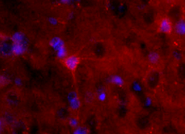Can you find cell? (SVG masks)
<instances>
[{"label":"cell","instance_id":"13","mask_svg":"<svg viewBox=\"0 0 185 134\" xmlns=\"http://www.w3.org/2000/svg\"><path fill=\"white\" fill-rule=\"evenodd\" d=\"M48 21L51 25H56L58 23V20L56 18L53 17H49V19H48Z\"/></svg>","mask_w":185,"mask_h":134},{"label":"cell","instance_id":"15","mask_svg":"<svg viewBox=\"0 0 185 134\" xmlns=\"http://www.w3.org/2000/svg\"><path fill=\"white\" fill-rule=\"evenodd\" d=\"M14 82L16 85H20L22 84V81L20 78H17L15 79Z\"/></svg>","mask_w":185,"mask_h":134},{"label":"cell","instance_id":"5","mask_svg":"<svg viewBox=\"0 0 185 134\" xmlns=\"http://www.w3.org/2000/svg\"><path fill=\"white\" fill-rule=\"evenodd\" d=\"M49 45L56 51L65 47L64 41L62 39V38L58 36L51 38L49 41Z\"/></svg>","mask_w":185,"mask_h":134},{"label":"cell","instance_id":"11","mask_svg":"<svg viewBox=\"0 0 185 134\" xmlns=\"http://www.w3.org/2000/svg\"><path fill=\"white\" fill-rule=\"evenodd\" d=\"M68 123H69V125L71 126L72 127L75 128L77 127H78V121L75 118H70L69 119Z\"/></svg>","mask_w":185,"mask_h":134},{"label":"cell","instance_id":"3","mask_svg":"<svg viewBox=\"0 0 185 134\" xmlns=\"http://www.w3.org/2000/svg\"><path fill=\"white\" fill-rule=\"evenodd\" d=\"M68 100L71 109L77 110L80 107V101L77 93L75 91L71 92L68 96Z\"/></svg>","mask_w":185,"mask_h":134},{"label":"cell","instance_id":"12","mask_svg":"<svg viewBox=\"0 0 185 134\" xmlns=\"http://www.w3.org/2000/svg\"><path fill=\"white\" fill-rule=\"evenodd\" d=\"M106 98V95L105 94V92L102 91L99 93L98 95V98L101 101H103L105 100Z\"/></svg>","mask_w":185,"mask_h":134},{"label":"cell","instance_id":"6","mask_svg":"<svg viewBox=\"0 0 185 134\" xmlns=\"http://www.w3.org/2000/svg\"><path fill=\"white\" fill-rule=\"evenodd\" d=\"M185 26L184 20H179L175 26V30L177 34L179 35H184L185 32Z\"/></svg>","mask_w":185,"mask_h":134},{"label":"cell","instance_id":"9","mask_svg":"<svg viewBox=\"0 0 185 134\" xmlns=\"http://www.w3.org/2000/svg\"><path fill=\"white\" fill-rule=\"evenodd\" d=\"M148 58L151 63H156L159 59V56L158 54L156 52H152L149 55Z\"/></svg>","mask_w":185,"mask_h":134},{"label":"cell","instance_id":"1","mask_svg":"<svg viewBox=\"0 0 185 134\" xmlns=\"http://www.w3.org/2000/svg\"><path fill=\"white\" fill-rule=\"evenodd\" d=\"M80 62V57L76 54L67 55L62 60V62L65 67L70 71L74 72L76 71Z\"/></svg>","mask_w":185,"mask_h":134},{"label":"cell","instance_id":"7","mask_svg":"<svg viewBox=\"0 0 185 134\" xmlns=\"http://www.w3.org/2000/svg\"><path fill=\"white\" fill-rule=\"evenodd\" d=\"M12 43L25 42V36L21 32H16L11 37Z\"/></svg>","mask_w":185,"mask_h":134},{"label":"cell","instance_id":"4","mask_svg":"<svg viewBox=\"0 0 185 134\" xmlns=\"http://www.w3.org/2000/svg\"><path fill=\"white\" fill-rule=\"evenodd\" d=\"M27 50V43H12L11 51L12 54L16 55H21L24 54Z\"/></svg>","mask_w":185,"mask_h":134},{"label":"cell","instance_id":"14","mask_svg":"<svg viewBox=\"0 0 185 134\" xmlns=\"http://www.w3.org/2000/svg\"><path fill=\"white\" fill-rule=\"evenodd\" d=\"M7 82H8V79L6 76H1V85H2V84L5 85V84H7Z\"/></svg>","mask_w":185,"mask_h":134},{"label":"cell","instance_id":"2","mask_svg":"<svg viewBox=\"0 0 185 134\" xmlns=\"http://www.w3.org/2000/svg\"><path fill=\"white\" fill-rule=\"evenodd\" d=\"M159 31L165 33L170 34L172 30V25L169 18L168 17H163L159 21L158 27Z\"/></svg>","mask_w":185,"mask_h":134},{"label":"cell","instance_id":"10","mask_svg":"<svg viewBox=\"0 0 185 134\" xmlns=\"http://www.w3.org/2000/svg\"><path fill=\"white\" fill-rule=\"evenodd\" d=\"M88 132V129L83 127H77L74 130V134H85Z\"/></svg>","mask_w":185,"mask_h":134},{"label":"cell","instance_id":"8","mask_svg":"<svg viewBox=\"0 0 185 134\" xmlns=\"http://www.w3.org/2000/svg\"><path fill=\"white\" fill-rule=\"evenodd\" d=\"M110 82L113 84H114L115 85H118V86H122L124 84V81L123 78L121 76L118 75H113L111 76L109 79Z\"/></svg>","mask_w":185,"mask_h":134}]
</instances>
